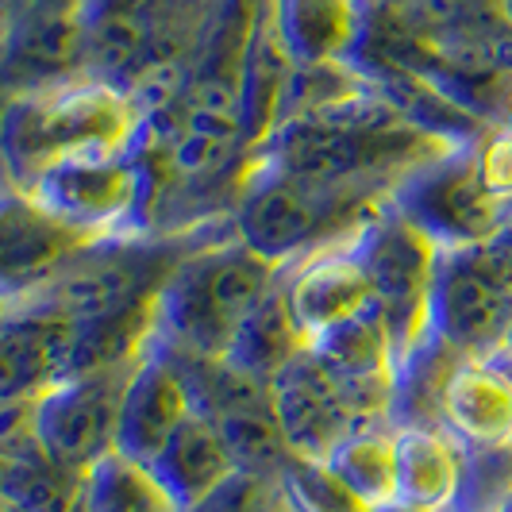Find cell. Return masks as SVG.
<instances>
[{
  "mask_svg": "<svg viewBox=\"0 0 512 512\" xmlns=\"http://www.w3.org/2000/svg\"><path fill=\"white\" fill-rule=\"evenodd\" d=\"M509 201L512 189L493 178L486 158L459 143L405 174L385 197V205L416 224L439 251L493 243Z\"/></svg>",
  "mask_w": 512,
  "mask_h": 512,
  "instance_id": "6",
  "label": "cell"
},
{
  "mask_svg": "<svg viewBox=\"0 0 512 512\" xmlns=\"http://www.w3.org/2000/svg\"><path fill=\"white\" fill-rule=\"evenodd\" d=\"M355 251L370 278V308L385 324L393 355L401 362L428 339V305L439 247L416 224L385 205L355 235Z\"/></svg>",
  "mask_w": 512,
  "mask_h": 512,
  "instance_id": "8",
  "label": "cell"
},
{
  "mask_svg": "<svg viewBox=\"0 0 512 512\" xmlns=\"http://www.w3.org/2000/svg\"><path fill=\"white\" fill-rule=\"evenodd\" d=\"M443 428L459 443H512V362L462 359L443 389Z\"/></svg>",
  "mask_w": 512,
  "mask_h": 512,
  "instance_id": "19",
  "label": "cell"
},
{
  "mask_svg": "<svg viewBox=\"0 0 512 512\" xmlns=\"http://www.w3.org/2000/svg\"><path fill=\"white\" fill-rule=\"evenodd\" d=\"M74 370V324L31 305L0 316V405L39 401Z\"/></svg>",
  "mask_w": 512,
  "mask_h": 512,
  "instance_id": "14",
  "label": "cell"
},
{
  "mask_svg": "<svg viewBox=\"0 0 512 512\" xmlns=\"http://www.w3.org/2000/svg\"><path fill=\"white\" fill-rule=\"evenodd\" d=\"M143 112L124 89L74 77L39 93H20L0 112V166L12 189L31 193L35 181L70 158H108L135 151Z\"/></svg>",
  "mask_w": 512,
  "mask_h": 512,
  "instance_id": "2",
  "label": "cell"
},
{
  "mask_svg": "<svg viewBox=\"0 0 512 512\" xmlns=\"http://www.w3.org/2000/svg\"><path fill=\"white\" fill-rule=\"evenodd\" d=\"M501 355L512 362V328H509V335H505V351H501Z\"/></svg>",
  "mask_w": 512,
  "mask_h": 512,
  "instance_id": "35",
  "label": "cell"
},
{
  "mask_svg": "<svg viewBox=\"0 0 512 512\" xmlns=\"http://www.w3.org/2000/svg\"><path fill=\"white\" fill-rule=\"evenodd\" d=\"M0 493L24 512H81V474L51 462L35 443L8 455Z\"/></svg>",
  "mask_w": 512,
  "mask_h": 512,
  "instance_id": "27",
  "label": "cell"
},
{
  "mask_svg": "<svg viewBox=\"0 0 512 512\" xmlns=\"http://www.w3.org/2000/svg\"><path fill=\"white\" fill-rule=\"evenodd\" d=\"M512 328V266L493 243L439 251L428 335L459 359H493Z\"/></svg>",
  "mask_w": 512,
  "mask_h": 512,
  "instance_id": "7",
  "label": "cell"
},
{
  "mask_svg": "<svg viewBox=\"0 0 512 512\" xmlns=\"http://www.w3.org/2000/svg\"><path fill=\"white\" fill-rule=\"evenodd\" d=\"M282 285L308 339L332 332L370 308V278L355 251V239L285 266Z\"/></svg>",
  "mask_w": 512,
  "mask_h": 512,
  "instance_id": "16",
  "label": "cell"
},
{
  "mask_svg": "<svg viewBox=\"0 0 512 512\" xmlns=\"http://www.w3.org/2000/svg\"><path fill=\"white\" fill-rule=\"evenodd\" d=\"M324 462L370 509L397 501V451H393L389 424H370V428H359L347 439H339Z\"/></svg>",
  "mask_w": 512,
  "mask_h": 512,
  "instance_id": "25",
  "label": "cell"
},
{
  "mask_svg": "<svg viewBox=\"0 0 512 512\" xmlns=\"http://www.w3.org/2000/svg\"><path fill=\"white\" fill-rule=\"evenodd\" d=\"M278 282L282 266L239 243L228 224L220 239L197 243L166 278L158 293L154 339L189 355L224 359L251 308Z\"/></svg>",
  "mask_w": 512,
  "mask_h": 512,
  "instance_id": "3",
  "label": "cell"
},
{
  "mask_svg": "<svg viewBox=\"0 0 512 512\" xmlns=\"http://www.w3.org/2000/svg\"><path fill=\"white\" fill-rule=\"evenodd\" d=\"M505 512H512V505H509V509H505Z\"/></svg>",
  "mask_w": 512,
  "mask_h": 512,
  "instance_id": "39",
  "label": "cell"
},
{
  "mask_svg": "<svg viewBox=\"0 0 512 512\" xmlns=\"http://www.w3.org/2000/svg\"><path fill=\"white\" fill-rule=\"evenodd\" d=\"M370 512H439V509H420V505H405V501H389V505H378Z\"/></svg>",
  "mask_w": 512,
  "mask_h": 512,
  "instance_id": "33",
  "label": "cell"
},
{
  "mask_svg": "<svg viewBox=\"0 0 512 512\" xmlns=\"http://www.w3.org/2000/svg\"><path fill=\"white\" fill-rule=\"evenodd\" d=\"M135 366L81 370L47 389L35 401V447L74 474H85L93 462L112 455L120 436L124 389Z\"/></svg>",
  "mask_w": 512,
  "mask_h": 512,
  "instance_id": "9",
  "label": "cell"
},
{
  "mask_svg": "<svg viewBox=\"0 0 512 512\" xmlns=\"http://www.w3.org/2000/svg\"><path fill=\"white\" fill-rule=\"evenodd\" d=\"M455 147L397 104L351 89L328 104L289 112L255 151V162L324 189H370L389 197L397 181Z\"/></svg>",
  "mask_w": 512,
  "mask_h": 512,
  "instance_id": "1",
  "label": "cell"
},
{
  "mask_svg": "<svg viewBox=\"0 0 512 512\" xmlns=\"http://www.w3.org/2000/svg\"><path fill=\"white\" fill-rule=\"evenodd\" d=\"M293 81H297V66L278 39V27L270 20V0H266L243 58V81H239V128H243L247 151H258L282 128Z\"/></svg>",
  "mask_w": 512,
  "mask_h": 512,
  "instance_id": "20",
  "label": "cell"
},
{
  "mask_svg": "<svg viewBox=\"0 0 512 512\" xmlns=\"http://www.w3.org/2000/svg\"><path fill=\"white\" fill-rule=\"evenodd\" d=\"M81 31H85L81 8L8 4L0 31V81L8 85V93L20 97L85 77Z\"/></svg>",
  "mask_w": 512,
  "mask_h": 512,
  "instance_id": "12",
  "label": "cell"
},
{
  "mask_svg": "<svg viewBox=\"0 0 512 512\" xmlns=\"http://www.w3.org/2000/svg\"><path fill=\"white\" fill-rule=\"evenodd\" d=\"M278 482H282L293 512H370V505L343 486L324 459L293 455L278 474Z\"/></svg>",
  "mask_w": 512,
  "mask_h": 512,
  "instance_id": "29",
  "label": "cell"
},
{
  "mask_svg": "<svg viewBox=\"0 0 512 512\" xmlns=\"http://www.w3.org/2000/svg\"><path fill=\"white\" fill-rule=\"evenodd\" d=\"M512 505V443H462V474L443 512H505Z\"/></svg>",
  "mask_w": 512,
  "mask_h": 512,
  "instance_id": "28",
  "label": "cell"
},
{
  "mask_svg": "<svg viewBox=\"0 0 512 512\" xmlns=\"http://www.w3.org/2000/svg\"><path fill=\"white\" fill-rule=\"evenodd\" d=\"M81 512H181L147 462L120 451L81 474Z\"/></svg>",
  "mask_w": 512,
  "mask_h": 512,
  "instance_id": "24",
  "label": "cell"
},
{
  "mask_svg": "<svg viewBox=\"0 0 512 512\" xmlns=\"http://www.w3.org/2000/svg\"><path fill=\"white\" fill-rule=\"evenodd\" d=\"M189 412H193V401L181 374L151 347L131 370L128 389H124L116 451L151 466Z\"/></svg>",
  "mask_w": 512,
  "mask_h": 512,
  "instance_id": "17",
  "label": "cell"
},
{
  "mask_svg": "<svg viewBox=\"0 0 512 512\" xmlns=\"http://www.w3.org/2000/svg\"><path fill=\"white\" fill-rule=\"evenodd\" d=\"M270 401H274V416L282 424L289 451L301 459H328V451L339 439H347L359 428H370L347 401L332 370L312 355V347L270 382Z\"/></svg>",
  "mask_w": 512,
  "mask_h": 512,
  "instance_id": "13",
  "label": "cell"
},
{
  "mask_svg": "<svg viewBox=\"0 0 512 512\" xmlns=\"http://www.w3.org/2000/svg\"><path fill=\"white\" fill-rule=\"evenodd\" d=\"M493 247L501 251V255L509 258V266H512V201L509 208H505V220H501V228H497V235H493Z\"/></svg>",
  "mask_w": 512,
  "mask_h": 512,
  "instance_id": "31",
  "label": "cell"
},
{
  "mask_svg": "<svg viewBox=\"0 0 512 512\" xmlns=\"http://www.w3.org/2000/svg\"><path fill=\"white\" fill-rule=\"evenodd\" d=\"M312 355L324 362L343 385L347 401L355 405L366 424H389V397H393V374H397V355L385 335V324L374 308L362 316L339 324L332 332L316 335Z\"/></svg>",
  "mask_w": 512,
  "mask_h": 512,
  "instance_id": "15",
  "label": "cell"
},
{
  "mask_svg": "<svg viewBox=\"0 0 512 512\" xmlns=\"http://www.w3.org/2000/svg\"><path fill=\"white\" fill-rule=\"evenodd\" d=\"M270 20L297 70L343 66L366 35V0H270Z\"/></svg>",
  "mask_w": 512,
  "mask_h": 512,
  "instance_id": "18",
  "label": "cell"
},
{
  "mask_svg": "<svg viewBox=\"0 0 512 512\" xmlns=\"http://www.w3.org/2000/svg\"><path fill=\"white\" fill-rule=\"evenodd\" d=\"M224 436V447H228L235 470L243 474H262V478H278L285 470V462L293 459L289 443L282 436V424L274 416V401L270 393L266 397H255L239 409L224 412L212 420Z\"/></svg>",
  "mask_w": 512,
  "mask_h": 512,
  "instance_id": "26",
  "label": "cell"
},
{
  "mask_svg": "<svg viewBox=\"0 0 512 512\" xmlns=\"http://www.w3.org/2000/svg\"><path fill=\"white\" fill-rule=\"evenodd\" d=\"M308 343H312V339H308L305 328L297 324V316H293V308H289V297H285V285L278 282L255 308H251V316H247L243 328L235 332L224 359H228L235 370H243V374H251V378L270 385L297 355H305Z\"/></svg>",
  "mask_w": 512,
  "mask_h": 512,
  "instance_id": "23",
  "label": "cell"
},
{
  "mask_svg": "<svg viewBox=\"0 0 512 512\" xmlns=\"http://www.w3.org/2000/svg\"><path fill=\"white\" fill-rule=\"evenodd\" d=\"M31 193L81 228L97 235H120L143 231V212L151 205V174L139 151L70 158L47 170Z\"/></svg>",
  "mask_w": 512,
  "mask_h": 512,
  "instance_id": "11",
  "label": "cell"
},
{
  "mask_svg": "<svg viewBox=\"0 0 512 512\" xmlns=\"http://www.w3.org/2000/svg\"><path fill=\"white\" fill-rule=\"evenodd\" d=\"M197 243H205L197 231H178L162 239H151L143 231L104 235L97 247L77 255L51 285H43L24 305L54 312L70 324L143 305L162 293L166 278Z\"/></svg>",
  "mask_w": 512,
  "mask_h": 512,
  "instance_id": "5",
  "label": "cell"
},
{
  "mask_svg": "<svg viewBox=\"0 0 512 512\" xmlns=\"http://www.w3.org/2000/svg\"><path fill=\"white\" fill-rule=\"evenodd\" d=\"M397 451V501L420 509H447L462 474V443L447 428H401Z\"/></svg>",
  "mask_w": 512,
  "mask_h": 512,
  "instance_id": "22",
  "label": "cell"
},
{
  "mask_svg": "<svg viewBox=\"0 0 512 512\" xmlns=\"http://www.w3.org/2000/svg\"><path fill=\"white\" fill-rule=\"evenodd\" d=\"M0 512H24V509H20V505H12V501L0 493Z\"/></svg>",
  "mask_w": 512,
  "mask_h": 512,
  "instance_id": "34",
  "label": "cell"
},
{
  "mask_svg": "<svg viewBox=\"0 0 512 512\" xmlns=\"http://www.w3.org/2000/svg\"><path fill=\"white\" fill-rule=\"evenodd\" d=\"M8 4H43V8H81L85 12L93 0H4V8Z\"/></svg>",
  "mask_w": 512,
  "mask_h": 512,
  "instance_id": "32",
  "label": "cell"
},
{
  "mask_svg": "<svg viewBox=\"0 0 512 512\" xmlns=\"http://www.w3.org/2000/svg\"><path fill=\"white\" fill-rule=\"evenodd\" d=\"M4 474H8V455H0V489H4Z\"/></svg>",
  "mask_w": 512,
  "mask_h": 512,
  "instance_id": "36",
  "label": "cell"
},
{
  "mask_svg": "<svg viewBox=\"0 0 512 512\" xmlns=\"http://www.w3.org/2000/svg\"><path fill=\"white\" fill-rule=\"evenodd\" d=\"M104 235L81 228L24 189L0 193V301L24 305Z\"/></svg>",
  "mask_w": 512,
  "mask_h": 512,
  "instance_id": "10",
  "label": "cell"
},
{
  "mask_svg": "<svg viewBox=\"0 0 512 512\" xmlns=\"http://www.w3.org/2000/svg\"><path fill=\"white\" fill-rule=\"evenodd\" d=\"M185 512H293V505L278 478L235 470L224 486H216L205 501H197Z\"/></svg>",
  "mask_w": 512,
  "mask_h": 512,
  "instance_id": "30",
  "label": "cell"
},
{
  "mask_svg": "<svg viewBox=\"0 0 512 512\" xmlns=\"http://www.w3.org/2000/svg\"><path fill=\"white\" fill-rule=\"evenodd\" d=\"M151 470L174 497V505L185 512L197 501H205L216 486H224L235 474V462L224 447L220 428L201 412H189L170 443L162 447V455L151 462Z\"/></svg>",
  "mask_w": 512,
  "mask_h": 512,
  "instance_id": "21",
  "label": "cell"
},
{
  "mask_svg": "<svg viewBox=\"0 0 512 512\" xmlns=\"http://www.w3.org/2000/svg\"><path fill=\"white\" fill-rule=\"evenodd\" d=\"M505 4V12H509V20H512V0H501Z\"/></svg>",
  "mask_w": 512,
  "mask_h": 512,
  "instance_id": "37",
  "label": "cell"
},
{
  "mask_svg": "<svg viewBox=\"0 0 512 512\" xmlns=\"http://www.w3.org/2000/svg\"><path fill=\"white\" fill-rule=\"evenodd\" d=\"M8 308H12V305H4V301H0V316H4V312H8Z\"/></svg>",
  "mask_w": 512,
  "mask_h": 512,
  "instance_id": "38",
  "label": "cell"
},
{
  "mask_svg": "<svg viewBox=\"0 0 512 512\" xmlns=\"http://www.w3.org/2000/svg\"><path fill=\"white\" fill-rule=\"evenodd\" d=\"M382 208V193L324 189L251 162L228 224L239 243L285 270L316 251L351 243Z\"/></svg>",
  "mask_w": 512,
  "mask_h": 512,
  "instance_id": "4",
  "label": "cell"
}]
</instances>
